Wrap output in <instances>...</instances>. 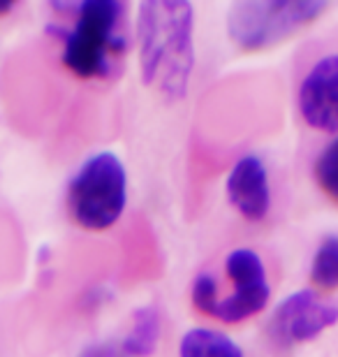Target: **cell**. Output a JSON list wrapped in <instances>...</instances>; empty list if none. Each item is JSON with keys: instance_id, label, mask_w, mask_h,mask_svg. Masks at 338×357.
<instances>
[{"instance_id": "7a4b0ae2", "label": "cell", "mask_w": 338, "mask_h": 357, "mask_svg": "<svg viewBox=\"0 0 338 357\" xmlns=\"http://www.w3.org/2000/svg\"><path fill=\"white\" fill-rule=\"evenodd\" d=\"M72 24L63 33V66L79 79H112L128 54V5L89 0L70 5Z\"/></svg>"}, {"instance_id": "9a60e30c", "label": "cell", "mask_w": 338, "mask_h": 357, "mask_svg": "<svg viewBox=\"0 0 338 357\" xmlns=\"http://www.w3.org/2000/svg\"><path fill=\"white\" fill-rule=\"evenodd\" d=\"M14 7V3H7V0H0V17H5L7 12H10Z\"/></svg>"}, {"instance_id": "9c48e42d", "label": "cell", "mask_w": 338, "mask_h": 357, "mask_svg": "<svg viewBox=\"0 0 338 357\" xmlns=\"http://www.w3.org/2000/svg\"><path fill=\"white\" fill-rule=\"evenodd\" d=\"M162 334V313L158 306L148 304L135 311L130 330L121 341L123 351L130 357H151L160 344Z\"/></svg>"}, {"instance_id": "30bf717a", "label": "cell", "mask_w": 338, "mask_h": 357, "mask_svg": "<svg viewBox=\"0 0 338 357\" xmlns=\"http://www.w3.org/2000/svg\"><path fill=\"white\" fill-rule=\"evenodd\" d=\"M178 357H248V355L227 334L208 330V327H195V330H188L181 337Z\"/></svg>"}, {"instance_id": "5b68a950", "label": "cell", "mask_w": 338, "mask_h": 357, "mask_svg": "<svg viewBox=\"0 0 338 357\" xmlns=\"http://www.w3.org/2000/svg\"><path fill=\"white\" fill-rule=\"evenodd\" d=\"M338 323V302L325 299L311 288L287 295L276 306L269 323V334L278 348H292L318 339Z\"/></svg>"}, {"instance_id": "5bb4252c", "label": "cell", "mask_w": 338, "mask_h": 357, "mask_svg": "<svg viewBox=\"0 0 338 357\" xmlns=\"http://www.w3.org/2000/svg\"><path fill=\"white\" fill-rule=\"evenodd\" d=\"M79 357H130L121 344H114V341H100V344H91L86 346Z\"/></svg>"}, {"instance_id": "ba28073f", "label": "cell", "mask_w": 338, "mask_h": 357, "mask_svg": "<svg viewBox=\"0 0 338 357\" xmlns=\"http://www.w3.org/2000/svg\"><path fill=\"white\" fill-rule=\"evenodd\" d=\"M227 197L236 211L248 220H262L271 206L269 174L257 155H243L229 169L225 183Z\"/></svg>"}, {"instance_id": "3957f363", "label": "cell", "mask_w": 338, "mask_h": 357, "mask_svg": "<svg viewBox=\"0 0 338 357\" xmlns=\"http://www.w3.org/2000/svg\"><path fill=\"white\" fill-rule=\"evenodd\" d=\"M128 204V174L116 153H93L68 188L72 220L89 232H102L123 216Z\"/></svg>"}, {"instance_id": "6da1fadb", "label": "cell", "mask_w": 338, "mask_h": 357, "mask_svg": "<svg viewBox=\"0 0 338 357\" xmlns=\"http://www.w3.org/2000/svg\"><path fill=\"white\" fill-rule=\"evenodd\" d=\"M139 70L146 86L178 100L195 68V7L183 0H155L137 7Z\"/></svg>"}, {"instance_id": "277c9868", "label": "cell", "mask_w": 338, "mask_h": 357, "mask_svg": "<svg viewBox=\"0 0 338 357\" xmlns=\"http://www.w3.org/2000/svg\"><path fill=\"white\" fill-rule=\"evenodd\" d=\"M327 3L315 0H250V3H234L227 10V35L241 52H262L292 38L301 28L313 24Z\"/></svg>"}, {"instance_id": "52a82bcc", "label": "cell", "mask_w": 338, "mask_h": 357, "mask_svg": "<svg viewBox=\"0 0 338 357\" xmlns=\"http://www.w3.org/2000/svg\"><path fill=\"white\" fill-rule=\"evenodd\" d=\"M299 112L315 130L338 132V54H329L308 70L299 86Z\"/></svg>"}, {"instance_id": "8992f818", "label": "cell", "mask_w": 338, "mask_h": 357, "mask_svg": "<svg viewBox=\"0 0 338 357\" xmlns=\"http://www.w3.org/2000/svg\"><path fill=\"white\" fill-rule=\"evenodd\" d=\"M225 271L234 290L229 297H218L211 318L227 325H236L241 320L257 316L271 299V288L262 258L250 248H234L225 260Z\"/></svg>"}, {"instance_id": "8fae6325", "label": "cell", "mask_w": 338, "mask_h": 357, "mask_svg": "<svg viewBox=\"0 0 338 357\" xmlns=\"http://www.w3.org/2000/svg\"><path fill=\"white\" fill-rule=\"evenodd\" d=\"M311 283L318 290H338V237H327L313 255Z\"/></svg>"}, {"instance_id": "7c38bea8", "label": "cell", "mask_w": 338, "mask_h": 357, "mask_svg": "<svg viewBox=\"0 0 338 357\" xmlns=\"http://www.w3.org/2000/svg\"><path fill=\"white\" fill-rule=\"evenodd\" d=\"M315 181L325 195L338 202V137L315 160Z\"/></svg>"}, {"instance_id": "4fadbf2b", "label": "cell", "mask_w": 338, "mask_h": 357, "mask_svg": "<svg viewBox=\"0 0 338 357\" xmlns=\"http://www.w3.org/2000/svg\"><path fill=\"white\" fill-rule=\"evenodd\" d=\"M218 297L220 290L215 278L211 274H199L195 278V285H192V304H195V309L199 313H204V316H213Z\"/></svg>"}]
</instances>
